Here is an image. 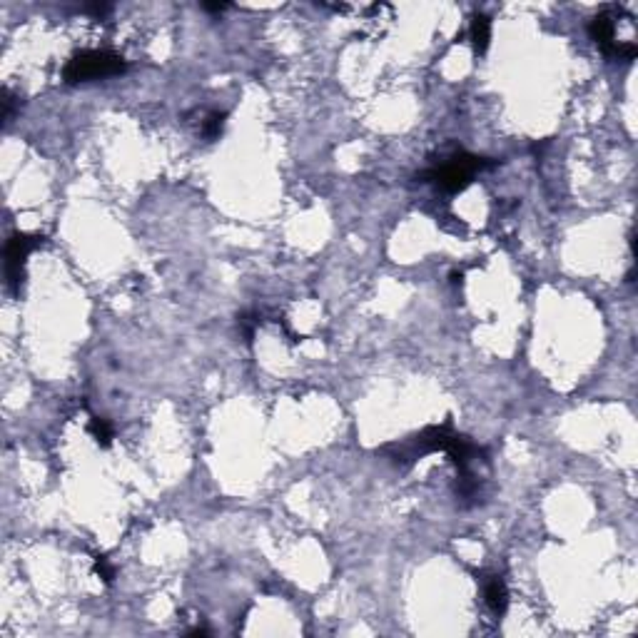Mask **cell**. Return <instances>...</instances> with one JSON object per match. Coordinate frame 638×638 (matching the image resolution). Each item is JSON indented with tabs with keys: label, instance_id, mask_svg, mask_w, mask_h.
Here are the masks:
<instances>
[{
	"label": "cell",
	"instance_id": "6da1fadb",
	"mask_svg": "<svg viewBox=\"0 0 638 638\" xmlns=\"http://www.w3.org/2000/svg\"><path fill=\"white\" fill-rule=\"evenodd\" d=\"M491 167V162L479 155H469L464 150H456L452 155L441 158L439 162H434L429 170H424L419 177L421 182H432L441 190V193L456 195L461 190H467L471 185V180L476 177V172Z\"/></svg>",
	"mask_w": 638,
	"mask_h": 638
},
{
	"label": "cell",
	"instance_id": "7a4b0ae2",
	"mask_svg": "<svg viewBox=\"0 0 638 638\" xmlns=\"http://www.w3.org/2000/svg\"><path fill=\"white\" fill-rule=\"evenodd\" d=\"M125 70H127V62L117 53H110V50H80L65 62L62 80L68 85H80L123 75Z\"/></svg>",
	"mask_w": 638,
	"mask_h": 638
},
{
	"label": "cell",
	"instance_id": "3957f363",
	"mask_svg": "<svg viewBox=\"0 0 638 638\" xmlns=\"http://www.w3.org/2000/svg\"><path fill=\"white\" fill-rule=\"evenodd\" d=\"M621 15H624V8H616V5L604 8L596 18H591L589 35H591V40L604 50V56L631 62L633 58H636L638 48H636V42L618 40V21H621Z\"/></svg>",
	"mask_w": 638,
	"mask_h": 638
},
{
	"label": "cell",
	"instance_id": "277c9868",
	"mask_svg": "<svg viewBox=\"0 0 638 638\" xmlns=\"http://www.w3.org/2000/svg\"><path fill=\"white\" fill-rule=\"evenodd\" d=\"M42 245V234H28V232H15L8 237L5 242V280L8 287L13 289L15 295L21 292L23 280H25V262H28L30 252Z\"/></svg>",
	"mask_w": 638,
	"mask_h": 638
},
{
	"label": "cell",
	"instance_id": "5b68a950",
	"mask_svg": "<svg viewBox=\"0 0 638 638\" xmlns=\"http://www.w3.org/2000/svg\"><path fill=\"white\" fill-rule=\"evenodd\" d=\"M481 586H484V601H487L489 611L494 616H504L508 609V589L504 576L487 574V576H481Z\"/></svg>",
	"mask_w": 638,
	"mask_h": 638
},
{
	"label": "cell",
	"instance_id": "8992f818",
	"mask_svg": "<svg viewBox=\"0 0 638 638\" xmlns=\"http://www.w3.org/2000/svg\"><path fill=\"white\" fill-rule=\"evenodd\" d=\"M469 38H471V45L476 53H487L489 40H491V18L484 13H476L471 18V28H469Z\"/></svg>",
	"mask_w": 638,
	"mask_h": 638
},
{
	"label": "cell",
	"instance_id": "52a82bcc",
	"mask_svg": "<svg viewBox=\"0 0 638 638\" xmlns=\"http://www.w3.org/2000/svg\"><path fill=\"white\" fill-rule=\"evenodd\" d=\"M225 120H227V112H220V110L207 112L205 120H202V138H205L207 143H212V140L220 138L222 130H225Z\"/></svg>",
	"mask_w": 638,
	"mask_h": 638
},
{
	"label": "cell",
	"instance_id": "ba28073f",
	"mask_svg": "<svg viewBox=\"0 0 638 638\" xmlns=\"http://www.w3.org/2000/svg\"><path fill=\"white\" fill-rule=\"evenodd\" d=\"M88 432H90V437H93V439H95L100 446H110L112 426H110V421H108V419L93 417V419H90V424H88Z\"/></svg>",
	"mask_w": 638,
	"mask_h": 638
},
{
	"label": "cell",
	"instance_id": "9c48e42d",
	"mask_svg": "<svg viewBox=\"0 0 638 638\" xmlns=\"http://www.w3.org/2000/svg\"><path fill=\"white\" fill-rule=\"evenodd\" d=\"M260 322H262L260 312H242V315L237 317V327H240L242 336H245V342H247V344H252L254 330L260 327Z\"/></svg>",
	"mask_w": 638,
	"mask_h": 638
},
{
	"label": "cell",
	"instance_id": "30bf717a",
	"mask_svg": "<svg viewBox=\"0 0 638 638\" xmlns=\"http://www.w3.org/2000/svg\"><path fill=\"white\" fill-rule=\"evenodd\" d=\"M95 574L103 578L105 583H112V578H115V569H112V563L108 561V556H103V554L95 556Z\"/></svg>",
	"mask_w": 638,
	"mask_h": 638
},
{
	"label": "cell",
	"instance_id": "8fae6325",
	"mask_svg": "<svg viewBox=\"0 0 638 638\" xmlns=\"http://www.w3.org/2000/svg\"><path fill=\"white\" fill-rule=\"evenodd\" d=\"M0 105H3V120H10V115H13V110H15V97L10 95V90H3V100H0Z\"/></svg>",
	"mask_w": 638,
	"mask_h": 638
},
{
	"label": "cell",
	"instance_id": "7c38bea8",
	"mask_svg": "<svg viewBox=\"0 0 638 638\" xmlns=\"http://www.w3.org/2000/svg\"><path fill=\"white\" fill-rule=\"evenodd\" d=\"M85 10H88V13H93L95 18H103V15L110 13L112 8H110V5H105V3H95V5H88Z\"/></svg>",
	"mask_w": 638,
	"mask_h": 638
},
{
	"label": "cell",
	"instance_id": "4fadbf2b",
	"mask_svg": "<svg viewBox=\"0 0 638 638\" xmlns=\"http://www.w3.org/2000/svg\"><path fill=\"white\" fill-rule=\"evenodd\" d=\"M227 3H202V10H207V13H222V10H227Z\"/></svg>",
	"mask_w": 638,
	"mask_h": 638
}]
</instances>
